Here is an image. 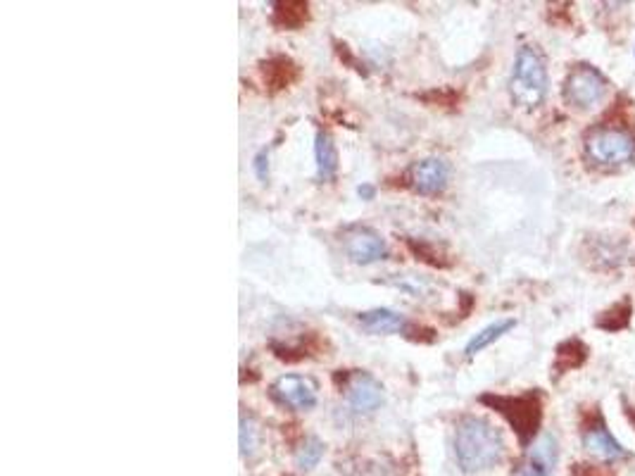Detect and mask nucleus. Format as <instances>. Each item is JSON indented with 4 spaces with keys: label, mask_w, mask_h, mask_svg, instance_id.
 <instances>
[{
    "label": "nucleus",
    "mask_w": 635,
    "mask_h": 476,
    "mask_svg": "<svg viewBox=\"0 0 635 476\" xmlns=\"http://www.w3.org/2000/svg\"><path fill=\"white\" fill-rule=\"evenodd\" d=\"M454 455L467 474L493 470L504 457L503 431L488 420L469 414L460 420L454 431Z\"/></svg>",
    "instance_id": "nucleus-1"
},
{
    "label": "nucleus",
    "mask_w": 635,
    "mask_h": 476,
    "mask_svg": "<svg viewBox=\"0 0 635 476\" xmlns=\"http://www.w3.org/2000/svg\"><path fill=\"white\" fill-rule=\"evenodd\" d=\"M547 86H550V77H547L545 55L536 46H521L514 57V70L510 79L512 100L526 110H533L543 106Z\"/></svg>",
    "instance_id": "nucleus-2"
},
{
    "label": "nucleus",
    "mask_w": 635,
    "mask_h": 476,
    "mask_svg": "<svg viewBox=\"0 0 635 476\" xmlns=\"http://www.w3.org/2000/svg\"><path fill=\"white\" fill-rule=\"evenodd\" d=\"M483 405L493 407L504 420L510 421V427L517 431L519 441L529 446L536 441L540 424H543V395L538 391H526L521 395H495L486 393L481 395Z\"/></svg>",
    "instance_id": "nucleus-3"
},
{
    "label": "nucleus",
    "mask_w": 635,
    "mask_h": 476,
    "mask_svg": "<svg viewBox=\"0 0 635 476\" xmlns=\"http://www.w3.org/2000/svg\"><path fill=\"white\" fill-rule=\"evenodd\" d=\"M586 153L602 167H622L635 160V136L619 124L593 126L586 133Z\"/></svg>",
    "instance_id": "nucleus-4"
},
{
    "label": "nucleus",
    "mask_w": 635,
    "mask_h": 476,
    "mask_svg": "<svg viewBox=\"0 0 635 476\" xmlns=\"http://www.w3.org/2000/svg\"><path fill=\"white\" fill-rule=\"evenodd\" d=\"M609 91V81L600 70L590 64H576L564 81V98L569 106L579 110H593L605 100Z\"/></svg>",
    "instance_id": "nucleus-5"
},
{
    "label": "nucleus",
    "mask_w": 635,
    "mask_h": 476,
    "mask_svg": "<svg viewBox=\"0 0 635 476\" xmlns=\"http://www.w3.org/2000/svg\"><path fill=\"white\" fill-rule=\"evenodd\" d=\"M583 446L593 457L602 460V463H616L629 457V450L623 448L622 443L616 441L614 436L609 434L605 417L597 407H593L590 420L583 421Z\"/></svg>",
    "instance_id": "nucleus-6"
},
{
    "label": "nucleus",
    "mask_w": 635,
    "mask_h": 476,
    "mask_svg": "<svg viewBox=\"0 0 635 476\" xmlns=\"http://www.w3.org/2000/svg\"><path fill=\"white\" fill-rule=\"evenodd\" d=\"M272 393L281 405L291 407V410L308 412V410L317 405V384L312 378L301 377V374H284V377H279L274 381Z\"/></svg>",
    "instance_id": "nucleus-7"
},
{
    "label": "nucleus",
    "mask_w": 635,
    "mask_h": 476,
    "mask_svg": "<svg viewBox=\"0 0 635 476\" xmlns=\"http://www.w3.org/2000/svg\"><path fill=\"white\" fill-rule=\"evenodd\" d=\"M559 460L557 438L552 434H540L526 450L519 464L517 476H552Z\"/></svg>",
    "instance_id": "nucleus-8"
},
{
    "label": "nucleus",
    "mask_w": 635,
    "mask_h": 476,
    "mask_svg": "<svg viewBox=\"0 0 635 476\" xmlns=\"http://www.w3.org/2000/svg\"><path fill=\"white\" fill-rule=\"evenodd\" d=\"M345 398H348L352 412L371 414L384 405V386L367 371H355V374H350L348 384H345Z\"/></svg>",
    "instance_id": "nucleus-9"
},
{
    "label": "nucleus",
    "mask_w": 635,
    "mask_h": 476,
    "mask_svg": "<svg viewBox=\"0 0 635 476\" xmlns=\"http://www.w3.org/2000/svg\"><path fill=\"white\" fill-rule=\"evenodd\" d=\"M345 252L357 265H371L388 255V245H385V238L374 229L355 226L345 234Z\"/></svg>",
    "instance_id": "nucleus-10"
},
{
    "label": "nucleus",
    "mask_w": 635,
    "mask_h": 476,
    "mask_svg": "<svg viewBox=\"0 0 635 476\" xmlns=\"http://www.w3.org/2000/svg\"><path fill=\"white\" fill-rule=\"evenodd\" d=\"M447 176H450V167L440 157H426L421 162H414V167L410 169L412 189L421 193V196H438V193H443L447 186Z\"/></svg>",
    "instance_id": "nucleus-11"
},
{
    "label": "nucleus",
    "mask_w": 635,
    "mask_h": 476,
    "mask_svg": "<svg viewBox=\"0 0 635 476\" xmlns=\"http://www.w3.org/2000/svg\"><path fill=\"white\" fill-rule=\"evenodd\" d=\"M298 77H301V70H298V64L291 57L279 55L262 63V79L269 86V91H284Z\"/></svg>",
    "instance_id": "nucleus-12"
},
{
    "label": "nucleus",
    "mask_w": 635,
    "mask_h": 476,
    "mask_svg": "<svg viewBox=\"0 0 635 476\" xmlns=\"http://www.w3.org/2000/svg\"><path fill=\"white\" fill-rule=\"evenodd\" d=\"M360 324H362L367 331H371V334H400V331L407 329L405 317L385 308L362 312V315H360Z\"/></svg>",
    "instance_id": "nucleus-13"
},
{
    "label": "nucleus",
    "mask_w": 635,
    "mask_h": 476,
    "mask_svg": "<svg viewBox=\"0 0 635 476\" xmlns=\"http://www.w3.org/2000/svg\"><path fill=\"white\" fill-rule=\"evenodd\" d=\"M315 157L317 179H319V182H331L335 176V169H338V153H335V143L328 132L317 133Z\"/></svg>",
    "instance_id": "nucleus-14"
},
{
    "label": "nucleus",
    "mask_w": 635,
    "mask_h": 476,
    "mask_svg": "<svg viewBox=\"0 0 635 476\" xmlns=\"http://www.w3.org/2000/svg\"><path fill=\"white\" fill-rule=\"evenodd\" d=\"M308 20H309L308 3L288 0V3H276V5H274V14H272L274 27L295 31V29H301L302 24H308Z\"/></svg>",
    "instance_id": "nucleus-15"
},
{
    "label": "nucleus",
    "mask_w": 635,
    "mask_h": 476,
    "mask_svg": "<svg viewBox=\"0 0 635 476\" xmlns=\"http://www.w3.org/2000/svg\"><path fill=\"white\" fill-rule=\"evenodd\" d=\"M588 360V345L580 338H569L564 344L557 345L555 351V374H566V371L579 370Z\"/></svg>",
    "instance_id": "nucleus-16"
},
{
    "label": "nucleus",
    "mask_w": 635,
    "mask_h": 476,
    "mask_svg": "<svg viewBox=\"0 0 635 476\" xmlns=\"http://www.w3.org/2000/svg\"><path fill=\"white\" fill-rule=\"evenodd\" d=\"M514 327H517V319H497V322L488 324L486 329L478 331V334L469 341L467 348H464V355L467 357L478 355V353L486 351L488 345L495 344L497 338H503L504 334H507L510 329H514Z\"/></svg>",
    "instance_id": "nucleus-17"
},
{
    "label": "nucleus",
    "mask_w": 635,
    "mask_h": 476,
    "mask_svg": "<svg viewBox=\"0 0 635 476\" xmlns=\"http://www.w3.org/2000/svg\"><path fill=\"white\" fill-rule=\"evenodd\" d=\"M631 315H633V302H631L629 298H623V301L614 302L612 308L605 310V312L595 319V324H597L602 331H622L631 324Z\"/></svg>",
    "instance_id": "nucleus-18"
},
{
    "label": "nucleus",
    "mask_w": 635,
    "mask_h": 476,
    "mask_svg": "<svg viewBox=\"0 0 635 476\" xmlns=\"http://www.w3.org/2000/svg\"><path fill=\"white\" fill-rule=\"evenodd\" d=\"M324 457V443L317 438V436H308L305 441L301 443V448L295 453V464L301 470H312L319 464V460Z\"/></svg>",
    "instance_id": "nucleus-19"
},
{
    "label": "nucleus",
    "mask_w": 635,
    "mask_h": 476,
    "mask_svg": "<svg viewBox=\"0 0 635 476\" xmlns=\"http://www.w3.org/2000/svg\"><path fill=\"white\" fill-rule=\"evenodd\" d=\"M241 455H252L259 448V427L252 417H241Z\"/></svg>",
    "instance_id": "nucleus-20"
},
{
    "label": "nucleus",
    "mask_w": 635,
    "mask_h": 476,
    "mask_svg": "<svg viewBox=\"0 0 635 476\" xmlns=\"http://www.w3.org/2000/svg\"><path fill=\"white\" fill-rule=\"evenodd\" d=\"M252 169H255L259 182H267V179H269V153H267V150H259V153L255 155Z\"/></svg>",
    "instance_id": "nucleus-21"
},
{
    "label": "nucleus",
    "mask_w": 635,
    "mask_h": 476,
    "mask_svg": "<svg viewBox=\"0 0 635 476\" xmlns=\"http://www.w3.org/2000/svg\"><path fill=\"white\" fill-rule=\"evenodd\" d=\"M573 476H614L609 467H595V464H579L573 470Z\"/></svg>",
    "instance_id": "nucleus-22"
},
{
    "label": "nucleus",
    "mask_w": 635,
    "mask_h": 476,
    "mask_svg": "<svg viewBox=\"0 0 635 476\" xmlns=\"http://www.w3.org/2000/svg\"><path fill=\"white\" fill-rule=\"evenodd\" d=\"M357 193H360V198H364V200H371V198H374V186H360Z\"/></svg>",
    "instance_id": "nucleus-23"
}]
</instances>
